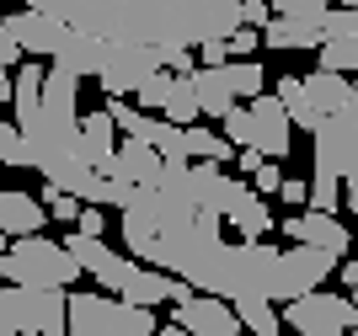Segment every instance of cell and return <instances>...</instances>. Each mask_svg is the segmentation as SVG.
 Segmentation results:
<instances>
[{"label": "cell", "instance_id": "6da1fadb", "mask_svg": "<svg viewBox=\"0 0 358 336\" xmlns=\"http://www.w3.org/2000/svg\"><path fill=\"white\" fill-rule=\"evenodd\" d=\"M22 6L102 43L150 48H203L241 27V0H22Z\"/></svg>", "mask_w": 358, "mask_h": 336}, {"label": "cell", "instance_id": "7a4b0ae2", "mask_svg": "<svg viewBox=\"0 0 358 336\" xmlns=\"http://www.w3.org/2000/svg\"><path fill=\"white\" fill-rule=\"evenodd\" d=\"M75 278H80V262L48 235H27V240L0 251V283H16V288H70Z\"/></svg>", "mask_w": 358, "mask_h": 336}, {"label": "cell", "instance_id": "3957f363", "mask_svg": "<svg viewBox=\"0 0 358 336\" xmlns=\"http://www.w3.org/2000/svg\"><path fill=\"white\" fill-rule=\"evenodd\" d=\"M224 139L236 149H257L268 161H284L294 149V123H289V107L278 96H257V102H241L224 112Z\"/></svg>", "mask_w": 358, "mask_h": 336}, {"label": "cell", "instance_id": "277c9868", "mask_svg": "<svg viewBox=\"0 0 358 336\" xmlns=\"http://www.w3.org/2000/svg\"><path fill=\"white\" fill-rule=\"evenodd\" d=\"M70 293L64 288H16L0 283V336H64Z\"/></svg>", "mask_w": 358, "mask_h": 336}, {"label": "cell", "instance_id": "5b68a950", "mask_svg": "<svg viewBox=\"0 0 358 336\" xmlns=\"http://www.w3.org/2000/svg\"><path fill=\"white\" fill-rule=\"evenodd\" d=\"M284 326L299 336H348L358 331V299L353 293H299V299H289L284 309Z\"/></svg>", "mask_w": 358, "mask_h": 336}, {"label": "cell", "instance_id": "8992f818", "mask_svg": "<svg viewBox=\"0 0 358 336\" xmlns=\"http://www.w3.org/2000/svg\"><path fill=\"white\" fill-rule=\"evenodd\" d=\"M299 80H305V96L289 107L294 129L315 133L327 117H353V80H343V75H331V70H310V75H299Z\"/></svg>", "mask_w": 358, "mask_h": 336}, {"label": "cell", "instance_id": "52a82bcc", "mask_svg": "<svg viewBox=\"0 0 358 336\" xmlns=\"http://www.w3.org/2000/svg\"><path fill=\"white\" fill-rule=\"evenodd\" d=\"M310 139H315V155H310L315 176L310 182H337V187H343L348 176L358 171V123L353 117H327Z\"/></svg>", "mask_w": 358, "mask_h": 336}, {"label": "cell", "instance_id": "ba28073f", "mask_svg": "<svg viewBox=\"0 0 358 336\" xmlns=\"http://www.w3.org/2000/svg\"><path fill=\"white\" fill-rule=\"evenodd\" d=\"M155 70H166L161 48H150V43H107L102 48V70H96V86H102L107 96H123V91H139Z\"/></svg>", "mask_w": 358, "mask_h": 336}, {"label": "cell", "instance_id": "9c48e42d", "mask_svg": "<svg viewBox=\"0 0 358 336\" xmlns=\"http://www.w3.org/2000/svg\"><path fill=\"white\" fill-rule=\"evenodd\" d=\"M171 326H182L187 336H241L246 331L236 305H230V299H214V293H193V299L171 305Z\"/></svg>", "mask_w": 358, "mask_h": 336}, {"label": "cell", "instance_id": "30bf717a", "mask_svg": "<svg viewBox=\"0 0 358 336\" xmlns=\"http://www.w3.org/2000/svg\"><path fill=\"white\" fill-rule=\"evenodd\" d=\"M321 70L331 75H358V11L353 6H331L327 16H321Z\"/></svg>", "mask_w": 358, "mask_h": 336}, {"label": "cell", "instance_id": "8fae6325", "mask_svg": "<svg viewBox=\"0 0 358 336\" xmlns=\"http://www.w3.org/2000/svg\"><path fill=\"white\" fill-rule=\"evenodd\" d=\"M284 235H289V246H315V251H331V256H348V251H353L348 224L337 219V214H315V208L284 219Z\"/></svg>", "mask_w": 358, "mask_h": 336}, {"label": "cell", "instance_id": "7c38bea8", "mask_svg": "<svg viewBox=\"0 0 358 336\" xmlns=\"http://www.w3.org/2000/svg\"><path fill=\"white\" fill-rule=\"evenodd\" d=\"M343 256H331V251H315V246H289L284 251V305L299 299V293H315L321 283L337 272Z\"/></svg>", "mask_w": 358, "mask_h": 336}, {"label": "cell", "instance_id": "4fadbf2b", "mask_svg": "<svg viewBox=\"0 0 358 336\" xmlns=\"http://www.w3.org/2000/svg\"><path fill=\"white\" fill-rule=\"evenodd\" d=\"M107 176L123 182V187H161L166 161H161V149L145 145V139H123L118 155H113V166H107Z\"/></svg>", "mask_w": 358, "mask_h": 336}, {"label": "cell", "instance_id": "5bb4252c", "mask_svg": "<svg viewBox=\"0 0 358 336\" xmlns=\"http://www.w3.org/2000/svg\"><path fill=\"white\" fill-rule=\"evenodd\" d=\"M6 22H11V38L22 43L27 59H54L64 22H54V16H43V11H27V6H22L16 16H6Z\"/></svg>", "mask_w": 358, "mask_h": 336}, {"label": "cell", "instance_id": "9a60e30c", "mask_svg": "<svg viewBox=\"0 0 358 336\" xmlns=\"http://www.w3.org/2000/svg\"><path fill=\"white\" fill-rule=\"evenodd\" d=\"M113 155H118V123L107 117V107L102 112H80V161L107 176Z\"/></svg>", "mask_w": 358, "mask_h": 336}, {"label": "cell", "instance_id": "2e32d148", "mask_svg": "<svg viewBox=\"0 0 358 336\" xmlns=\"http://www.w3.org/2000/svg\"><path fill=\"white\" fill-rule=\"evenodd\" d=\"M48 224V208L32 198V192H0V235H11V240H27V235H43Z\"/></svg>", "mask_w": 358, "mask_h": 336}, {"label": "cell", "instance_id": "e0dca14e", "mask_svg": "<svg viewBox=\"0 0 358 336\" xmlns=\"http://www.w3.org/2000/svg\"><path fill=\"white\" fill-rule=\"evenodd\" d=\"M118 299L107 293H70V331L64 336H113Z\"/></svg>", "mask_w": 358, "mask_h": 336}, {"label": "cell", "instance_id": "ac0fdd59", "mask_svg": "<svg viewBox=\"0 0 358 336\" xmlns=\"http://www.w3.org/2000/svg\"><path fill=\"white\" fill-rule=\"evenodd\" d=\"M102 38H91V32H80V27H64L59 32V48H54V64H64V70H75V75H96L102 70Z\"/></svg>", "mask_w": 358, "mask_h": 336}, {"label": "cell", "instance_id": "d6986e66", "mask_svg": "<svg viewBox=\"0 0 358 336\" xmlns=\"http://www.w3.org/2000/svg\"><path fill=\"white\" fill-rule=\"evenodd\" d=\"M321 22H305V16H273L262 27V43L268 48H284V54H299V48H321Z\"/></svg>", "mask_w": 358, "mask_h": 336}, {"label": "cell", "instance_id": "ffe728a7", "mask_svg": "<svg viewBox=\"0 0 358 336\" xmlns=\"http://www.w3.org/2000/svg\"><path fill=\"white\" fill-rule=\"evenodd\" d=\"M43 80H48V70L38 64V59H27L22 70H16V96H11V123L22 129V123H32L38 117V107H43Z\"/></svg>", "mask_w": 358, "mask_h": 336}, {"label": "cell", "instance_id": "44dd1931", "mask_svg": "<svg viewBox=\"0 0 358 336\" xmlns=\"http://www.w3.org/2000/svg\"><path fill=\"white\" fill-rule=\"evenodd\" d=\"M193 86H198V107H203L209 117H224L230 107H241L236 91H230V80H224V70H203V64H198V70H193Z\"/></svg>", "mask_w": 358, "mask_h": 336}, {"label": "cell", "instance_id": "7402d4cb", "mask_svg": "<svg viewBox=\"0 0 358 336\" xmlns=\"http://www.w3.org/2000/svg\"><path fill=\"white\" fill-rule=\"evenodd\" d=\"M236 315H241V326H246L252 336H284V315L273 309V299L246 293V299H236Z\"/></svg>", "mask_w": 358, "mask_h": 336}, {"label": "cell", "instance_id": "603a6c76", "mask_svg": "<svg viewBox=\"0 0 358 336\" xmlns=\"http://www.w3.org/2000/svg\"><path fill=\"white\" fill-rule=\"evenodd\" d=\"M220 70H224V80H230V91H236V102H257L262 86H268V70H262L257 59H230Z\"/></svg>", "mask_w": 358, "mask_h": 336}, {"label": "cell", "instance_id": "cb8c5ba5", "mask_svg": "<svg viewBox=\"0 0 358 336\" xmlns=\"http://www.w3.org/2000/svg\"><path fill=\"white\" fill-rule=\"evenodd\" d=\"M198 117H203V107H198V86H193V75H177V86H171V96H166V123H177V129H193Z\"/></svg>", "mask_w": 358, "mask_h": 336}, {"label": "cell", "instance_id": "d4e9b609", "mask_svg": "<svg viewBox=\"0 0 358 336\" xmlns=\"http://www.w3.org/2000/svg\"><path fill=\"white\" fill-rule=\"evenodd\" d=\"M64 251H70L75 262H80V272H91V278H96V272H102V267L118 256V251L107 246L102 235H70V240H64Z\"/></svg>", "mask_w": 358, "mask_h": 336}, {"label": "cell", "instance_id": "484cf974", "mask_svg": "<svg viewBox=\"0 0 358 336\" xmlns=\"http://www.w3.org/2000/svg\"><path fill=\"white\" fill-rule=\"evenodd\" d=\"M161 326H155V309L145 305H123L118 299V315H113V336H155Z\"/></svg>", "mask_w": 358, "mask_h": 336}, {"label": "cell", "instance_id": "4316f807", "mask_svg": "<svg viewBox=\"0 0 358 336\" xmlns=\"http://www.w3.org/2000/svg\"><path fill=\"white\" fill-rule=\"evenodd\" d=\"M171 86H177V75H171V70H155L145 86L134 91V96H139V112H166V96H171Z\"/></svg>", "mask_w": 358, "mask_h": 336}, {"label": "cell", "instance_id": "83f0119b", "mask_svg": "<svg viewBox=\"0 0 358 336\" xmlns=\"http://www.w3.org/2000/svg\"><path fill=\"white\" fill-rule=\"evenodd\" d=\"M0 166H16V171H27V139L16 123H0Z\"/></svg>", "mask_w": 358, "mask_h": 336}, {"label": "cell", "instance_id": "f1b7e54d", "mask_svg": "<svg viewBox=\"0 0 358 336\" xmlns=\"http://www.w3.org/2000/svg\"><path fill=\"white\" fill-rule=\"evenodd\" d=\"M43 208L54 214V219H64V224L75 230V224H80V208H86V203H80V198H70V192H59V187H43Z\"/></svg>", "mask_w": 358, "mask_h": 336}, {"label": "cell", "instance_id": "f546056e", "mask_svg": "<svg viewBox=\"0 0 358 336\" xmlns=\"http://www.w3.org/2000/svg\"><path fill=\"white\" fill-rule=\"evenodd\" d=\"M331 11V0H273V16H305V22H321Z\"/></svg>", "mask_w": 358, "mask_h": 336}, {"label": "cell", "instance_id": "4dcf8cb0", "mask_svg": "<svg viewBox=\"0 0 358 336\" xmlns=\"http://www.w3.org/2000/svg\"><path fill=\"white\" fill-rule=\"evenodd\" d=\"M224 43H230V59H257V43H262V32H257V27H236L230 38H224Z\"/></svg>", "mask_w": 358, "mask_h": 336}, {"label": "cell", "instance_id": "1f68e13d", "mask_svg": "<svg viewBox=\"0 0 358 336\" xmlns=\"http://www.w3.org/2000/svg\"><path fill=\"white\" fill-rule=\"evenodd\" d=\"M278 187H284V171H278L273 161H262L252 171V192H257V198H268V192H278Z\"/></svg>", "mask_w": 358, "mask_h": 336}, {"label": "cell", "instance_id": "d6a6232c", "mask_svg": "<svg viewBox=\"0 0 358 336\" xmlns=\"http://www.w3.org/2000/svg\"><path fill=\"white\" fill-rule=\"evenodd\" d=\"M273 22V0H241V27H268Z\"/></svg>", "mask_w": 358, "mask_h": 336}, {"label": "cell", "instance_id": "836d02e7", "mask_svg": "<svg viewBox=\"0 0 358 336\" xmlns=\"http://www.w3.org/2000/svg\"><path fill=\"white\" fill-rule=\"evenodd\" d=\"M22 43H16L11 38V22H6V16H0V70H11V64H22Z\"/></svg>", "mask_w": 358, "mask_h": 336}, {"label": "cell", "instance_id": "e575fe53", "mask_svg": "<svg viewBox=\"0 0 358 336\" xmlns=\"http://www.w3.org/2000/svg\"><path fill=\"white\" fill-rule=\"evenodd\" d=\"M102 230H107L102 208H96V203H86V208H80V224H75V235H102Z\"/></svg>", "mask_w": 358, "mask_h": 336}, {"label": "cell", "instance_id": "d590c367", "mask_svg": "<svg viewBox=\"0 0 358 336\" xmlns=\"http://www.w3.org/2000/svg\"><path fill=\"white\" fill-rule=\"evenodd\" d=\"M278 198H284V203H310V182H299V176H284Z\"/></svg>", "mask_w": 358, "mask_h": 336}, {"label": "cell", "instance_id": "8d00e7d4", "mask_svg": "<svg viewBox=\"0 0 358 336\" xmlns=\"http://www.w3.org/2000/svg\"><path fill=\"white\" fill-rule=\"evenodd\" d=\"M343 208H348V214H358V171L343 182Z\"/></svg>", "mask_w": 358, "mask_h": 336}, {"label": "cell", "instance_id": "74e56055", "mask_svg": "<svg viewBox=\"0 0 358 336\" xmlns=\"http://www.w3.org/2000/svg\"><path fill=\"white\" fill-rule=\"evenodd\" d=\"M262 161H268V155H257V149H241V155H236V166H241V171H246V176H252V171H257V166H262Z\"/></svg>", "mask_w": 358, "mask_h": 336}, {"label": "cell", "instance_id": "f35d334b", "mask_svg": "<svg viewBox=\"0 0 358 336\" xmlns=\"http://www.w3.org/2000/svg\"><path fill=\"white\" fill-rule=\"evenodd\" d=\"M343 288L358 299V262H343Z\"/></svg>", "mask_w": 358, "mask_h": 336}, {"label": "cell", "instance_id": "ab89813d", "mask_svg": "<svg viewBox=\"0 0 358 336\" xmlns=\"http://www.w3.org/2000/svg\"><path fill=\"white\" fill-rule=\"evenodd\" d=\"M11 96H16V75L0 70V102H11Z\"/></svg>", "mask_w": 358, "mask_h": 336}, {"label": "cell", "instance_id": "60d3db41", "mask_svg": "<svg viewBox=\"0 0 358 336\" xmlns=\"http://www.w3.org/2000/svg\"><path fill=\"white\" fill-rule=\"evenodd\" d=\"M155 336H187V331H182V326H161Z\"/></svg>", "mask_w": 358, "mask_h": 336}, {"label": "cell", "instance_id": "b9f144b4", "mask_svg": "<svg viewBox=\"0 0 358 336\" xmlns=\"http://www.w3.org/2000/svg\"><path fill=\"white\" fill-rule=\"evenodd\" d=\"M353 117H358V75H353Z\"/></svg>", "mask_w": 358, "mask_h": 336}, {"label": "cell", "instance_id": "7bdbcfd3", "mask_svg": "<svg viewBox=\"0 0 358 336\" xmlns=\"http://www.w3.org/2000/svg\"><path fill=\"white\" fill-rule=\"evenodd\" d=\"M343 6H353V11H358V0H343Z\"/></svg>", "mask_w": 358, "mask_h": 336}, {"label": "cell", "instance_id": "ee69618b", "mask_svg": "<svg viewBox=\"0 0 358 336\" xmlns=\"http://www.w3.org/2000/svg\"><path fill=\"white\" fill-rule=\"evenodd\" d=\"M0 251H6V235H0Z\"/></svg>", "mask_w": 358, "mask_h": 336}, {"label": "cell", "instance_id": "f6af8a7d", "mask_svg": "<svg viewBox=\"0 0 358 336\" xmlns=\"http://www.w3.org/2000/svg\"><path fill=\"white\" fill-rule=\"evenodd\" d=\"M353 246H358V235H353Z\"/></svg>", "mask_w": 358, "mask_h": 336}, {"label": "cell", "instance_id": "bcb514c9", "mask_svg": "<svg viewBox=\"0 0 358 336\" xmlns=\"http://www.w3.org/2000/svg\"><path fill=\"white\" fill-rule=\"evenodd\" d=\"M241 336H252V331H241Z\"/></svg>", "mask_w": 358, "mask_h": 336}, {"label": "cell", "instance_id": "7dc6e473", "mask_svg": "<svg viewBox=\"0 0 358 336\" xmlns=\"http://www.w3.org/2000/svg\"><path fill=\"white\" fill-rule=\"evenodd\" d=\"M289 336H299V331H289Z\"/></svg>", "mask_w": 358, "mask_h": 336}]
</instances>
